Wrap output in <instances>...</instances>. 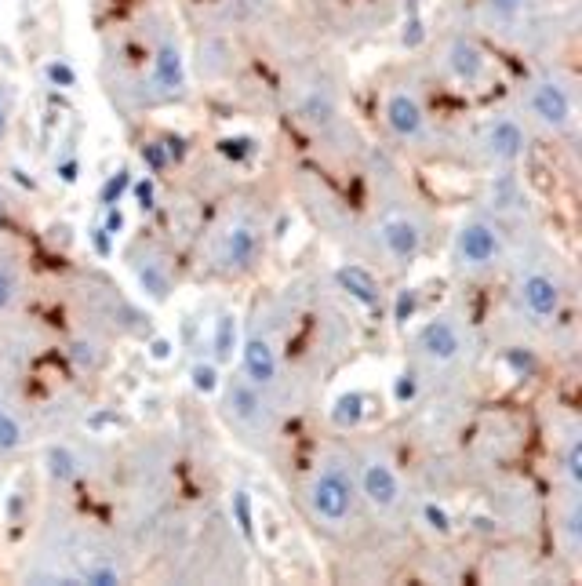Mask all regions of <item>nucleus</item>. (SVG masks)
Masks as SVG:
<instances>
[{"instance_id": "nucleus-5", "label": "nucleus", "mask_w": 582, "mask_h": 586, "mask_svg": "<svg viewBox=\"0 0 582 586\" xmlns=\"http://www.w3.org/2000/svg\"><path fill=\"white\" fill-rule=\"evenodd\" d=\"M382 121L401 142H422L430 132V113L412 84H393L382 99Z\"/></svg>"}, {"instance_id": "nucleus-22", "label": "nucleus", "mask_w": 582, "mask_h": 586, "mask_svg": "<svg viewBox=\"0 0 582 586\" xmlns=\"http://www.w3.org/2000/svg\"><path fill=\"white\" fill-rule=\"evenodd\" d=\"M48 470H51V477L70 481V477L77 474V459H73L66 448H51V452H48Z\"/></svg>"}, {"instance_id": "nucleus-14", "label": "nucleus", "mask_w": 582, "mask_h": 586, "mask_svg": "<svg viewBox=\"0 0 582 586\" xmlns=\"http://www.w3.org/2000/svg\"><path fill=\"white\" fill-rule=\"evenodd\" d=\"M241 368L251 383L262 386V390H270V386L281 379V361H277V350L270 346L266 335H248V339H244Z\"/></svg>"}, {"instance_id": "nucleus-9", "label": "nucleus", "mask_w": 582, "mask_h": 586, "mask_svg": "<svg viewBox=\"0 0 582 586\" xmlns=\"http://www.w3.org/2000/svg\"><path fill=\"white\" fill-rule=\"evenodd\" d=\"M379 241H382L386 259H390L397 270H404V266H412L422 252V226L415 223L408 212L393 208V212H386L379 219Z\"/></svg>"}, {"instance_id": "nucleus-10", "label": "nucleus", "mask_w": 582, "mask_h": 586, "mask_svg": "<svg viewBox=\"0 0 582 586\" xmlns=\"http://www.w3.org/2000/svg\"><path fill=\"white\" fill-rule=\"evenodd\" d=\"M262 255V226L255 219H233L219 233V263L222 270L244 273L259 263Z\"/></svg>"}, {"instance_id": "nucleus-24", "label": "nucleus", "mask_w": 582, "mask_h": 586, "mask_svg": "<svg viewBox=\"0 0 582 586\" xmlns=\"http://www.w3.org/2000/svg\"><path fill=\"white\" fill-rule=\"evenodd\" d=\"M233 506H237V521H241V532L251 536V510H248V492H237L233 496Z\"/></svg>"}, {"instance_id": "nucleus-21", "label": "nucleus", "mask_w": 582, "mask_h": 586, "mask_svg": "<svg viewBox=\"0 0 582 586\" xmlns=\"http://www.w3.org/2000/svg\"><path fill=\"white\" fill-rule=\"evenodd\" d=\"M361 405H364L361 394H346L339 405H335V423H339V426H357V423H361V415H364Z\"/></svg>"}, {"instance_id": "nucleus-12", "label": "nucleus", "mask_w": 582, "mask_h": 586, "mask_svg": "<svg viewBox=\"0 0 582 586\" xmlns=\"http://www.w3.org/2000/svg\"><path fill=\"white\" fill-rule=\"evenodd\" d=\"M517 299H521L524 314L542 324V321H553V317L561 314L564 288L550 270H528L521 277V284H517Z\"/></svg>"}, {"instance_id": "nucleus-18", "label": "nucleus", "mask_w": 582, "mask_h": 586, "mask_svg": "<svg viewBox=\"0 0 582 586\" xmlns=\"http://www.w3.org/2000/svg\"><path fill=\"white\" fill-rule=\"evenodd\" d=\"M22 441H26V430H22L19 415L8 412V408H0V455L19 452Z\"/></svg>"}, {"instance_id": "nucleus-16", "label": "nucleus", "mask_w": 582, "mask_h": 586, "mask_svg": "<svg viewBox=\"0 0 582 586\" xmlns=\"http://www.w3.org/2000/svg\"><path fill=\"white\" fill-rule=\"evenodd\" d=\"M481 8L499 30H517L528 19V0H481Z\"/></svg>"}, {"instance_id": "nucleus-26", "label": "nucleus", "mask_w": 582, "mask_h": 586, "mask_svg": "<svg viewBox=\"0 0 582 586\" xmlns=\"http://www.w3.org/2000/svg\"><path fill=\"white\" fill-rule=\"evenodd\" d=\"M4 132H8V102L0 95V139H4Z\"/></svg>"}, {"instance_id": "nucleus-17", "label": "nucleus", "mask_w": 582, "mask_h": 586, "mask_svg": "<svg viewBox=\"0 0 582 586\" xmlns=\"http://www.w3.org/2000/svg\"><path fill=\"white\" fill-rule=\"evenodd\" d=\"M135 273H139V284L153 295V299H168L171 277H168V270H164V263H150V266L135 263Z\"/></svg>"}, {"instance_id": "nucleus-19", "label": "nucleus", "mask_w": 582, "mask_h": 586, "mask_svg": "<svg viewBox=\"0 0 582 586\" xmlns=\"http://www.w3.org/2000/svg\"><path fill=\"white\" fill-rule=\"evenodd\" d=\"M19 303V270L11 259H0V310H11Z\"/></svg>"}, {"instance_id": "nucleus-25", "label": "nucleus", "mask_w": 582, "mask_h": 586, "mask_svg": "<svg viewBox=\"0 0 582 586\" xmlns=\"http://www.w3.org/2000/svg\"><path fill=\"white\" fill-rule=\"evenodd\" d=\"M193 383L201 386V390H211V386H215V368H208V364H204V368H193Z\"/></svg>"}, {"instance_id": "nucleus-23", "label": "nucleus", "mask_w": 582, "mask_h": 586, "mask_svg": "<svg viewBox=\"0 0 582 586\" xmlns=\"http://www.w3.org/2000/svg\"><path fill=\"white\" fill-rule=\"evenodd\" d=\"M215 350H219V357H230V354H233V317H222V321H219V335H215Z\"/></svg>"}, {"instance_id": "nucleus-7", "label": "nucleus", "mask_w": 582, "mask_h": 586, "mask_svg": "<svg viewBox=\"0 0 582 586\" xmlns=\"http://www.w3.org/2000/svg\"><path fill=\"white\" fill-rule=\"evenodd\" d=\"M415 350L426 364L433 368H444V364H455L466 354V332L452 314H441L426 321L415 335Z\"/></svg>"}, {"instance_id": "nucleus-13", "label": "nucleus", "mask_w": 582, "mask_h": 586, "mask_svg": "<svg viewBox=\"0 0 582 586\" xmlns=\"http://www.w3.org/2000/svg\"><path fill=\"white\" fill-rule=\"evenodd\" d=\"M441 62H444V70H448V77L466 84V88H477V84L488 77V70H492L488 51L473 41V37H466V33H455L452 41L444 44Z\"/></svg>"}, {"instance_id": "nucleus-2", "label": "nucleus", "mask_w": 582, "mask_h": 586, "mask_svg": "<svg viewBox=\"0 0 582 586\" xmlns=\"http://www.w3.org/2000/svg\"><path fill=\"white\" fill-rule=\"evenodd\" d=\"M502 252H506V241H502V230L484 219V215H473L459 226L452 241V259L462 273H488L502 263Z\"/></svg>"}, {"instance_id": "nucleus-3", "label": "nucleus", "mask_w": 582, "mask_h": 586, "mask_svg": "<svg viewBox=\"0 0 582 586\" xmlns=\"http://www.w3.org/2000/svg\"><path fill=\"white\" fill-rule=\"evenodd\" d=\"M524 106L532 113V121H539L550 132H568L575 124V95L568 81H561L557 73H539L524 88Z\"/></svg>"}, {"instance_id": "nucleus-8", "label": "nucleus", "mask_w": 582, "mask_h": 586, "mask_svg": "<svg viewBox=\"0 0 582 586\" xmlns=\"http://www.w3.org/2000/svg\"><path fill=\"white\" fill-rule=\"evenodd\" d=\"M182 88H186V70H182V51L179 41H175V33L161 30L157 37V48H153V70H150V99L157 102H171L179 99Z\"/></svg>"}, {"instance_id": "nucleus-4", "label": "nucleus", "mask_w": 582, "mask_h": 586, "mask_svg": "<svg viewBox=\"0 0 582 586\" xmlns=\"http://www.w3.org/2000/svg\"><path fill=\"white\" fill-rule=\"evenodd\" d=\"M357 492H361L368 503L379 510V514H393L404 499V485L397 466L390 463V455L379 452V448H368V452L357 459Z\"/></svg>"}, {"instance_id": "nucleus-20", "label": "nucleus", "mask_w": 582, "mask_h": 586, "mask_svg": "<svg viewBox=\"0 0 582 586\" xmlns=\"http://www.w3.org/2000/svg\"><path fill=\"white\" fill-rule=\"evenodd\" d=\"M564 474H568L572 492H579V485H582V441H579V434L568 437V448H564Z\"/></svg>"}, {"instance_id": "nucleus-1", "label": "nucleus", "mask_w": 582, "mask_h": 586, "mask_svg": "<svg viewBox=\"0 0 582 586\" xmlns=\"http://www.w3.org/2000/svg\"><path fill=\"white\" fill-rule=\"evenodd\" d=\"M306 506H310V517L328 532H339L346 528V521L357 510V474L353 466L339 455H328L317 474L310 477V488H306Z\"/></svg>"}, {"instance_id": "nucleus-15", "label": "nucleus", "mask_w": 582, "mask_h": 586, "mask_svg": "<svg viewBox=\"0 0 582 586\" xmlns=\"http://www.w3.org/2000/svg\"><path fill=\"white\" fill-rule=\"evenodd\" d=\"M339 284L353 295V299H357V303L379 306V281H375L372 270H364V266H342Z\"/></svg>"}, {"instance_id": "nucleus-11", "label": "nucleus", "mask_w": 582, "mask_h": 586, "mask_svg": "<svg viewBox=\"0 0 582 586\" xmlns=\"http://www.w3.org/2000/svg\"><path fill=\"white\" fill-rule=\"evenodd\" d=\"M481 150L488 161L495 164H517L528 153V132L524 124L510 113H499L492 121H484L481 128Z\"/></svg>"}, {"instance_id": "nucleus-6", "label": "nucleus", "mask_w": 582, "mask_h": 586, "mask_svg": "<svg viewBox=\"0 0 582 586\" xmlns=\"http://www.w3.org/2000/svg\"><path fill=\"white\" fill-rule=\"evenodd\" d=\"M226 412H230L233 426H241L244 434H270L273 430V412L266 401V390L255 386L248 375H233L226 383Z\"/></svg>"}]
</instances>
